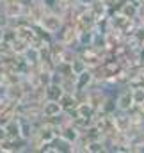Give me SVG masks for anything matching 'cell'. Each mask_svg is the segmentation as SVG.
I'll list each match as a JSON object with an SVG mask.
<instances>
[{
	"label": "cell",
	"mask_w": 144,
	"mask_h": 153,
	"mask_svg": "<svg viewBox=\"0 0 144 153\" xmlns=\"http://www.w3.org/2000/svg\"><path fill=\"white\" fill-rule=\"evenodd\" d=\"M9 25H11V18H9V14H7L5 11L0 9V29H5V27H9Z\"/></svg>",
	"instance_id": "2e32d148"
},
{
	"label": "cell",
	"mask_w": 144,
	"mask_h": 153,
	"mask_svg": "<svg viewBox=\"0 0 144 153\" xmlns=\"http://www.w3.org/2000/svg\"><path fill=\"white\" fill-rule=\"evenodd\" d=\"M36 134L37 132H34L30 119H22V117H20V135H22L23 139H32Z\"/></svg>",
	"instance_id": "ba28073f"
},
{
	"label": "cell",
	"mask_w": 144,
	"mask_h": 153,
	"mask_svg": "<svg viewBox=\"0 0 144 153\" xmlns=\"http://www.w3.org/2000/svg\"><path fill=\"white\" fill-rule=\"evenodd\" d=\"M116 105L121 112H128L135 103H134V96H132V91H126V93H121L116 100Z\"/></svg>",
	"instance_id": "277c9868"
},
{
	"label": "cell",
	"mask_w": 144,
	"mask_h": 153,
	"mask_svg": "<svg viewBox=\"0 0 144 153\" xmlns=\"http://www.w3.org/2000/svg\"><path fill=\"white\" fill-rule=\"evenodd\" d=\"M64 94V89L61 84H50L45 87V100H61Z\"/></svg>",
	"instance_id": "52a82bcc"
},
{
	"label": "cell",
	"mask_w": 144,
	"mask_h": 153,
	"mask_svg": "<svg viewBox=\"0 0 144 153\" xmlns=\"http://www.w3.org/2000/svg\"><path fill=\"white\" fill-rule=\"evenodd\" d=\"M4 141H7V132H5V128L0 125V144H2Z\"/></svg>",
	"instance_id": "e0dca14e"
},
{
	"label": "cell",
	"mask_w": 144,
	"mask_h": 153,
	"mask_svg": "<svg viewBox=\"0 0 144 153\" xmlns=\"http://www.w3.org/2000/svg\"><path fill=\"white\" fill-rule=\"evenodd\" d=\"M89 84H93V73L91 71H82L80 75H76V91H84Z\"/></svg>",
	"instance_id": "9c48e42d"
},
{
	"label": "cell",
	"mask_w": 144,
	"mask_h": 153,
	"mask_svg": "<svg viewBox=\"0 0 144 153\" xmlns=\"http://www.w3.org/2000/svg\"><path fill=\"white\" fill-rule=\"evenodd\" d=\"M62 105L59 100H45V105L41 109V114L45 117H59V114L62 112Z\"/></svg>",
	"instance_id": "7a4b0ae2"
},
{
	"label": "cell",
	"mask_w": 144,
	"mask_h": 153,
	"mask_svg": "<svg viewBox=\"0 0 144 153\" xmlns=\"http://www.w3.org/2000/svg\"><path fill=\"white\" fill-rule=\"evenodd\" d=\"M121 14H125L128 20L137 18V16H139V7H137L135 4H125V5L121 7Z\"/></svg>",
	"instance_id": "8fae6325"
},
{
	"label": "cell",
	"mask_w": 144,
	"mask_h": 153,
	"mask_svg": "<svg viewBox=\"0 0 144 153\" xmlns=\"http://www.w3.org/2000/svg\"><path fill=\"white\" fill-rule=\"evenodd\" d=\"M132 96H134V103L135 105H143L144 103V87L132 89Z\"/></svg>",
	"instance_id": "5bb4252c"
},
{
	"label": "cell",
	"mask_w": 144,
	"mask_h": 153,
	"mask_svg": "<svg viewBox=\"0 0 144 153\" xmlns=\"http://www.w3.org/2000/svg\"><path fill=\"white\" fill-rule=\"evenodd\" d=\"M23 57H25V62L29 64V66H34L37 62H41V50H39V46H27V50L22 53Z\"/></svg>",
	"instance_id": "5b68a950"
},
{
	"label": "cell",
	"mask_w": 144,
	"mask_h": 153,
	"mask_svg": "<svg viewBox=\"0 0 144 153\" xmlns=\"http://www.w3.org/2000/svg\"><path fill=\"white\" fill-rule=\"evenodd\" d=\"M2 34H4V29H0V41H2Z\"/></svg>",
	"instance_id": "ac0fdd59"
},
{
	"label": "cell",
	"mask_w": 144,
	"mask_h": 153,
	"mask_svg": "<svg viewBox=\"0 0 144 153\" xmlns=\"http://www.w3.org/2000/svg\"><path fill=\"white\" fill-rule=\"evenodd\" d=\"M59 135H61V139H64V141H68V143L75 144V143L80 139L82 132H80V130H78L75 125H64V126H61V132H59Z\"/></svg>",
	"instance_id": "3957f363"
},
{
	"label": "cell",
	"mask_w": 144,
	"mask_h": 153,
	"mask_svg": "<svg viewBox=\"0 0 144 153\" xmlns=\"http://www.w3.org/2000/svg\"><path fill=\"white\" fill-rule=\"evenodd\" d=\"M87 152H91V153H102V152H105V144L102 143V139L89 141V143H87Z\"/></svg>",
	"instance_id": "4fadbf2b"
},
{
	"label": "cell",
	"mask_w": 144,
	"mask_h": 153,
	"mask_svg": "<svg viewBox=\"0 0 144 153\" xmlns=\"http://www.w3.org/2000/svg\"><path fill=\"white\" fill-rule=\"evenodd\" d=\"M37 23H39V27H41L45 32H48V34H57L59 29L62 27V18L57 16V14H45Z\"/></svg>",
	"instance_id": "6da1fadb"
},
{
	"label": "cell",
	"mask_w": 144,
	"mask_h": 153,
	"mask_svg": "<svg viewBox=\"0 0 144 153\" xmlns=\"http://www.w3.org/2000/svg\"><path fill=\"white\" fill-rule=\"evenodd\" d=\"M4 11L9 14V18H20V16L23 14V5L16 0V2L5 4V9H4Z\"/></svg>",
	"instance_id": "30bf717a"
},
{
	"label": "cell",
	"mask_w": 144,
	"mask_h": 153,
	"mask_svg": "<svg viewBox=\"0 0 144 153\" xmlns=\"http://www.w3.org/2000/svg\"><path fill=\"white\" fill-rule=\"evenodd\" d=\"M5 132H7V139H18L20 135V117H11L5 125H4Z\"/></svg>",
	"instance_id": "8992f818"
},
{
	"label": "cell",
	"mask_w": 144,
	"mask_h": 153,
	"mask_svg": "<svg viewBox=\"0 0 144 153\" xmlns=\"http://www.w3.org/2000/svg\"><path fill=\"white\" fill-rule=\"evenodd\" d=\"M16 38H18V30H11L9 27H5V29H4V34H2V39H4V41L13 43Z\"/></svg>",
	"instance_id": "9a60e30c"
},
{
	"label": "cell",
	"mask_w": 144,
	"mask_h": 153,
	"mask_svg": "<svg viewBox=\"0 0 144 153\" xmlns=\"http://www.w3.org/2000/svg\"><path fill=\"white\" fill-rule=\"evenodd\" d=\"M87 70V62L84 61V59H73V62H71V71H73V75L76 76V75H80L82 71H85Z\"/></svg>",
	"instance_id": "7c38bea8"
}]
</instances>
